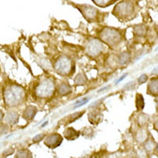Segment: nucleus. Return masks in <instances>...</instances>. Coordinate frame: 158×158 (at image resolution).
<instances>
[{
    "instance_id": "obj_1",
    "label": "nucleus",
    "mask_w": 158,
    "mask_h": 158,
    "mask_svg": "<svg viewBox=\"0 0 158 158\" xmlns=\"http://www.w3.org/2000/svg\"><path fill=\"white\" fill-rule=\"evenodd\" d=\"M24 90L18 85H11L4 91V100L9 106H16L24 98Z\"/></svg>"
},
{
    "instance_id": "obj_2",
    "label": "nucleus",
    "mask_w": 158,
    "mask_h": 158,
    "mask_svg": "<svg viewBox=\"0 0 158 158\" xmlns=\"http://www.w3.org/2000/svg\"><path fill=\"white\" fill-rule=\"evenodd\" d=\"M55 91V83L50 79L43 80L37 85L35 94L40 98L50 97Z\"/></svg>"
},
{
    "instance_id": "obj_3",
    "label": "nucleus",
    "mask_w": 158,
    "mask_h": 158,
    "mask_svg": "<svg viewBox=\"0 0 158 158\" xmlns=\"http://www.w3.org/2000/svg\"><path fill=\"white\" fill-rule=\"evenodd\" d=\"M100 37L103 42L111 47L117 46L121 42V34L118 31L110 28L103 30L102 33L100 34Z\"/></svg>"
},
{
    "instance_id": "obj_4",
    "label": "nucleus",
    "mask_w": 158,
    "mask_h": 158,
    "mask_svg": "<svg viewBox=\"0 0 158 158\" xmlns=\"http://www.w3.org/2000/svg\"><path fill=\"white\" fill-rule=\"evenodd\" d=\"M55 69L58 72V73L68 75L73 71V62L72 60L67 57H60L59 60L56 61L55 65Z\"/></svg>"
},
{
    "instance_id": "obj_5",
    "label": "nucleus",
    "mask_w": 158,
    "mask_h": 158,
    "mask_svg": "<svg viewBox=\"0 0 158 158\" xmlns=\"http://www.w3.org/2000/svg\"><path fill=\"white\" fill-rule=\"evenodd\" d=\"M103 45L101 42L98 39H92L87 43L86 45V52L91 56H98L102 51Z\"/></svg>"
},
{
    "instance_id": "obj_6",
    "label": "nucleus",
    "mask_w": 158,
    "mask_h": 158,
    "mask_svg": "<svg viewBox=\"0 0 158 158\" xmlns=\"http://www.w3.org/2000/svg\"><path fill=\"white\" fill-rule=\"evenodd\" d=\"M133 10L134 8H133L132 4L124 2V3H120L116 6L115 13L119 17H127L132 14Z\"/></svg>"
},
{
    "instance_id": "obj_7",
    "label": "nucleus",
    "mask_w": 158,
    "mask_h": 158,
    "mask_svg": "<svg viewBox=\"0 0 158 158\" xmlns=\"http://www.w3.org/2000/svg\"><path fill=\"white\" fill-rule=\"evenodd\" d=\"M61 142H62V137L59 134H53L48 136L44 141V143L50 149H56V147L60 145Z\"/></svg>"
},
{
    "instance_id": "obj_8",
    "label": "nucleus",
    "mask_w": 158,
    "mask_h": 158,
    "mask_svg": "<svg viewBox=\"0 0 158 158\" xmlns=\"http://www.w3.org/2000/svg\"><path fill=\"white\" fill-rule=\"evenodd\" d=\"M81 12L84 15L85 19L89 20V21H93L97 18L98 16V10L92 6H88V5H84V6H81Z\"/></svg>"
},
{
    "instance_id": "obj_9",
    "label": "nucleus",
    "mask_w": 158,
    "mask_h": 158,
    "mask_svg": "<svg viewBox=\"0 0 158 158\" xmlns=\"http://www.w3.org/2000/svg\"><path fill=\"white\" fill-rule=\"evenodd\" d=\"M65 137L68 139V140H74L76 139L77 137H79V136L81 135V133L75 131L74 129L73 128H68L64 131Z\"/></svg>"
},
{
    "instance_id": "obj_10",
    "label": "nucleus",
    "mask_w": 158,
    "mask_h": 158,
    "mask_svg": "<svg viewBox=\"0 0 158 158\" xmlns=\"http://www.w3.org/2000/svg\"><path fill=\"white\" fill-rule=\"evenodd\" d=\"M37 111V109L35 106H28L25 109V111H23V118L27 120L32 119L35 115Z\"/></svg>"
},
{
    "instance_id": "obj_11",
    "label": "nucleus",
    "mask_w": 158,
    "mask_h": 158,
    "mask_svg": "<svg viewBox=\"0 0 158 158\" xmlns=\"http://www.w3.org/2000/svg\"><path fill=\"white\" fill-rule=\"evenodd\" d=\"M18 120V115H17V112H14V111H10L9 112L8 114L5 117V121L8 123V124H16Z\"/></svg>"
},
{
    "instance_id": "obj_12",
    "label": "nucleus",
    "mask_w": 158,
    "mask_h": 158,
    "mask_svg": "<svg viewBox=\"0 0 158 158\" xmlns=\"http://www.w3.org/2000/svg\"><path fill=\"white\" fill-rule=\"evenodd\" d=\"M100 113L98 111H94V112H91L89 114V120L92 124H97L98 122H100Z\"/></svg>"
},
{
    "instance_id": "obj_13",
    "label": "nucleus",
    "mask_w": 158,
    "mask_h": 158,
    "mask_svg": "<svg viewBox=\"0 0 158 158\" xmlns=\"http://www.w3.org/2000/svg\"><path fill=\"white\" fill-rule=\"evenodd\" d=\"M148 89L152 94H157V80L152 79L150 81V84L148 85Z\"/></svg>"
},
{
    "instance_id": "obj_14",
    "label": "nucleus",
    "mask_w": 158,
    "mask_h": 158,
    "mask_svg": "<svg viewBox=\"0 0 158 158\" xmlns=\"http://www.w3.org/2000/svg\"><path fill=\"white\" fill-rule=\"evenodd\" d=\"M71 91H72L71 87H70L69 85L65 84V83L61 84V85H60V87H59V93H60V94H61V95L70 94Z\"/></svg>"
},
{
    "instance_id": "obj_15",
    "label": "nucleus",
    "mask_w": 158,
    "mask_h": 158,
    "mask_svg": "<svg viewBox=\"0 0 158 158\" xmlns=\"http://www.w3.org/2000/svg\"><path fill=\"white\" fill-rule=\"evenodd\" d=\"M136 106L138 111L143 110L144 107V101H143V98L141 94H137V100H136Z\"/></svg>"
},
{
    "instance_id": "obj_16",
    "label": "nucleus",
    "mask_w": 158,
    "mask_h": 158,
    "mask_svg": "<svg viewBox=\"0 0 158 158\" xmlns=\"http://www.w3.org/2000/svg\"><path fill=\"white\" fill-rule=\"evenodd\" d=\"M130 60V55L128 53H123L119 58V62L121 65H125Z\"/></svg>"
},
{
    "instance_id": "obj_17",
    "label": "nucleus",
    "mask_w": 158,
    "mask_h": 158,
    "mask_svg": "<svg viewBox=\"0 0 158 158\" xmlns=\"http://www.w3.org/2000/svg\"><path fill=\"white\" fill-rule=\"evenodd\" d=\"M31 156H32L30 152L27 150H21L17 153V157H31Z\"/></svg>"
},
{
    "instance_id": "obj_18",
    "label": "nucleus",
    "mask_w": 158,
    "mask_h": 158,
    "mask_svg": "<svg viewBox=\"0 0 158 158\" xmlns=\"http://www.w3.org/2000/svg\"><path fill=\"white\" fill-rule=\"evenodd\" d=\"M86 81V78L84 74H79L77 77L75 78V84L76 85H84Z\"/></svg>"
},
{
    "instance_id": "obj_19",
    "label": "nucleus",
    "mask_w": 158,
    "mask_h": 158,
    "mask_svg": "<svg viewBox=\"0 0 158 158\" xmlns=\"http://www.w3.org/2000/svg\"><path fill=\"white\" fill-rule=\"evenodd\" d=\"M134 30H135V33L137 35H139L145 34V28H144V26H136V27L134 28Z\"/></svg>"
},
{
    "instance_id": "obj_20",
    "label": "nucleus",
    "mask_w": 158,
    "mask_h": 158,
    "mask_svg": "<svg viewBox=\"0 0 158 158\" xmlns=\"http://www.w3.org/2000/svg\"><path fill=\"white\" fill-rule=\"evenodd\" d=\"M94 3L96 4H98L99 6H106L107 4H109V3L111 2V0H94Z\"/></svg>"
},
{
    "instance_id": "obj_21",
    "label": "nucleus",
    "mask_w": 158,
    "mask_h": 158,
    "mask_svg": "<svg viewBox=\"0 0 158 158\" xmlns=\"http://www.w3.org/2000/svg\"><path fill=\"white\" fill-rule=\"evenodd\" d=\"M88 100H89V98H83V99H81V100H80V101H77V102L75 103V104H76V106L73 107V109H76V108H79V107L82 106L83 105H85V103L88 102Z\"/></svg>"
},
{
    "instance_id": "obj_22",
    "label": "nucleus",
    "mask_w": 158,
    "mask_h": 158,
    "mask_svg": "<svg viewBox=\"0 0 158 158\" xmlns=\"http://www.w3.org/2000/svg\"><path fill=\"white\" fill-rule=\"evenodd\" d=\"M81 115H82V112H77V113H74V114H73V115L70 117V119L69 120V123H72V122H74L75 120L78 119L80 117H81Z\"/></svg>"
},
{
    "instance_id": "obj_23",
    "label": "nucleus",
    "mask_w": 158,
    "mask_h": 158,
    "mask_svg": "<svg viewBox=\"0 0 158 158\" xmlns=\"http://www.w3.org/2000/svg\"><path fill=\"white\" fill-rule=\"evenodd\" d=\"M147 80H148V76H147L146 74H143V75L140 76L139 79H138V82H139V84H143V83L146 82Z\"/></svg>"
},
{
    "instance_id": "obj_24",
    "label": "nucleus",
    "mask_w": 158,
    "mask_h": 158,
    "mask_svg": "<svg viewBox=\"0 0 158 158\" xmlns=\"http://www.w3.org/2000/svg\"><path fill=\"white\" fill-rule=\"evenodd\" d=\"M43 137H44V134H40V135H37V136H35V137L33 138V141H34V142L41 141V140L43 139Z\"/></svg>"
},
{
    "instance_id": "obj_25",
    "label": "nucleus",
    "mask_w": 158,
    "mask_h": 158,
    "mask_svg": "<svg viewBox=\"0 0 158 158\" xmlns=\"http://www.w3.org/2000/svg\"><path fill=\"white\" fill-rule=\"evenodd\" d=\"M6 131H7V128L4 125H0V135L6 133Z\"/></svg>"
},
{
    "instance_id": "obj_26",
    "label": "nucleus",
    "mask_w": 158,
    "mask_h": 158,
    "mask_svg": "<svg viewBox=\"0 0 158 158\" xmlns=\"http://www.w3.org/2000/svg\"><path fill=\"white\" fill-rule=\"evenodd\" d=\"M12 153H13V150H10H10H7L6 152H4V156H7L9 154H12Z\"/></svg>"
},
{
    "instance_id": "obj_27",
    "label": "nucleus",
    "mask_w": 158,
    "mask_h": 158,
    "mask_svg": "<svg viewBox=\"0 0 158 158\" xmlns=\"http://www.w3.org/2000/svg\"><path fill=\"white\" fill-rule=\"evenodd\" d=\"M126 76H127V74H124V75H123L122 77H120V78H119V80H118V81H117V82H116V84H118V83H119V82H121V81H123V80H124V78L126 77Z\"/></svg>"
},
{
    "instance_id": "obj_28",
    "label": "nucleus",
    "mask_w": 158,
    "mask_h": 158,
    "mask_svg": "<svg viewBox=\"0 0 158 158\" xmlns=\"http://www.w3.org/2000/svg\"><path fill=\"white\" fill-rule=\"evenodd\" d=\"M3 118H4V114H3L2 111H0V122L3 120Z\"/></svg>"
},
{
    "instance_id": "obj_29",
    "label": "nucleus",
    "mask_w": 158,
    "mask_h": 158,
    "mask_svg": "<svg viewBox=\"0 0 158 158\" xmlns=\"http://www.w3.org/2000/svg\"><path fill=\"white\" fill-rule=\"evenodd\" d=\"M48 124V122H46V123H44V124H43V125H42V127H44V126H45V125H47Z\"/></svg>"
}]
</instances>
